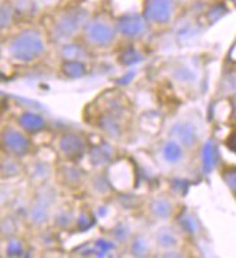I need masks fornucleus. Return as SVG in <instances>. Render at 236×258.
<instances>
[{
	"mask_svg": "<svg viewBox=\"0 0 236 258\" xmlns=\"http://www.w3.org/2000/svg\"><path fill=\"white\" fill-rule=\"evenodd\" d=\"M161 154H163V158L166 160L168 164L177 165L183 161L184 154H186V148L176 140H170L163 145Z\"/></svg>",
	"mask_w": 236,
	"mask_h": 258,
	"instance_id": "dca6fc26",
	"label": "nucleus"
},
{
	"mask_svg": "<svg viewBox=\"0 0 236 258\" xmlns=\"http://www.w3.org/2000/svg\"><path fill=\"white\" fill-rule=\"evenodd\" d=\"M2 148L3 153L16 158H24L32 150V141L29 134L16 126H5L2 129Z\"/></svg>",
	"mask_w": 236,
	"mask_h": 258,
	"instance_id": "0eeeda50",
	"label": "nucleus"
},
{
	"mask_svg": "<svg viewBox=\"0 0 236 258\" xmlns=\"http://www.w3.org/2000/svg\"><path fill=\"white\" fill-rule=\"evenodd\" d=\"M102 103L95 115L96 128H99L107 138L120 140L128 123V100L119 93H107L100 96Z\"/></svg>",
	"mask_w": 236,
	"mask_h": 258,
	"instance_id": "7ed1b4c3",
	"label": "nucleus"
},
{
	"mask_svg": "<svg viewBox=\"0 0 236 258\" xmlns=\"http://www.w3.org/2000/svg\"><path fill=\"white\" fill-rule=\"evenodd\" d=\"M9 2L15 11L16 22L18 21L26 22V21L32 19L38 11V6H39L35 0H9Z\"/></svg>",
	"mask_w": 236,
	"mask_h": 258,
	"instance_id": "4468645a",
	"label": "nucleus"
},
{
	"mask_svg": "<svg viewBox=\"0 0 236 258\" xmlns=\"http://www.w3.org/2000/svg\"><path fill=\"white\" fill-rule=\"evenodd\" d=\"M38 5H42V6H54L58 0H35Z\"/></svg>",
	"mask_w": 236,
	"mask_h": 258,
	"instance_id": "bb28decb",
	"label": "nucleus"
},
{
	"mask_svg": "<svg viewBox=\"0 0 236 258\" xmlns=\"http://www.w3.org/2000/svg\"><path fill=\"white\" fill-rule=\"evenodd\" d=\"M177 2H190V0H177Z\"/></svg>",
	"mask_w": 236,
	"mask_h": 258,
	"instance_id": "cd10ccee",
	"label": "nucleus"
},
{
	"mask_svg": "<svg viewBox=\"0 0 236 258\" xmlns=\"http://www.w3.org/2000/svg\"><path fill=\"white\" fill-rule=\"evenodd\" d=\"M227 102H229V117H227V120L232 125H236V93L230 94L227 97Z\"/></svg>",
	"mask_w": 236,
	"mask_h": 258,
	"instance_id": "393cba45",
	"label": "nucleus"
},
{
	"mask_svg": "<svg viewBox=\"0 0 236 258\" xmlns=\"http://www.w3.org/2000/svg\"><path fill=\"white\" fill-rule=\"evenodd\" d=\"M155 244L161 249L173 251L180 245V234L174 226L163 225L155 232Z\"/></svg>",
	"mask_w": 236,
	"mask_h": 258,
	"instance_id": "f8f14e48",
	"label": "nucleus"
},
{
	"mask_svg": "<svg viewBox=\"0 0 236 258\" xmlns=\"http://www.w3.org/2000/svg\"><path fill=\"white\" fill-rule=\"evenodd\" d=\"M116 26H118L119 36L129 42H138L143 39L148 35L151 28V25L148 24L143 15L136 12H128L118 16Z\"/></svg>",
	"mask_w": 236,
	"mask_h": 258,
	"instance_id": "423d86ee",
	"label": "nucleus"
},
{
	"mask_svg": "<svg viewBox=\"0 0 236 258\" xmlns=\"http://www.w3.org/2000/svg\"><path fill=\"white\" fill-rule=\"evenodd\" d=\"M18 123L29 135L38 134V132H41L42 129L45 128V119L41 116L39 113H35V112H25V113H22L18 119Z\"/></svg>",
	"mask_w": 236,
	"mask_h": 258,
	"instance_id": "2eb2a0df",
	"label": "nucleus"
},
{
	"mask_svg": "<svg viewBox=\"0 0 236 258\" xmlns=\"http://www.w3.org/2000/svg\"><path fill=\"white\" fill-rule=\"evenodd\" d=\"M59 183L64 187L75 190V188L82 187L86 181V173L82 168L77 167V163H68L65 161V164H62L58 170Z\"/></svg>",
	"mask_w": 236,
	"mask_h": 258,
	"instance_id": "9d476101",
	"label": "nucleus"
},
{
	"mask_svg": "<svg viewBox=\"0 0 236 258\" xmlns=\"http://www.w3.org/2000/svg\"><path fill=\"white\" fill-rule=\"evenodd\" d=\"M0 26H2V32H5L6 29H9L15 22V11H13L12 5L9 0H2V12H0Z\"/></svg>",
	"mask_w": 236,
	"mask_h": 258,
	"instance_id": "aec40b11",
	"label": "nucleus"
},
{
	"mask_svg": "<svg viewBox=\"0 0 236 258\" xmlns=\"http://www.w3.org/2000/svg\"><path fill=\"white\" fill-rule=\"evenodd\" d=\"M48 41L44 29L25 26L3 39V51L16 62H34L47 52Z\"/></svg>",
	"mask_w": 236,
	"mask_h": 258,
	"instance_id": "f03ea898",
	"label": "nucleus"
},
{
	"mask_svg": "<svg viewBox=\"0 0 236 258\" xmlns=\"http://www.w3.org/2000/svg\"><path fill=\"white\" fill-rule=\"evenodd\" d=\"M217 93L224 97L236 93V67L224 69L217 84Z\"/></svg>",
	"mask_w": 236,
	"mask_h": 258,
	"instance_id": "f3484780",
	"label": "nucleus"
},
{
	"mask_svg": "<svg viewBox=\"0 0 236 258\" xmlns=\"http://www.w3.org/2000/svg\"><path fill=\"white\" fill-rule=\"evenodd\" d=\"M21 158L12 157L9 154L3 153V161H2V178H13L18 177L22 173V165H21Z\"/></svg>",
	"mask_w": 236,
	"mask_h": 258,
	"instance_id": "a211bd4d",
	"label": "nucleus"
},
{
	"mask_svg": "<svg viewBox=\"0 0 236 258\" xmlns=\"http://www.w3.org/2000/svg\"><path fill=\"white\" fill-rule=\"evenodd\" d=\"M220 178L229 188V191L236 196V165L235 164H224L219 170Z\"/></svg>",
	"mask_w": 236,
	"mask_h": 258,
	"instance_id": "6ab92c4d",
	"label": "nucleus"
},
{
	"mask_svg": "<svg viewBox=\"0 0 236 258\" xmlns=\"http://www.w3.org/2000/svg\"><path fill=\"white\" fill-rule=\"evenodd\" d=\"M57 150L59 155L64 158V161L78 163L87 151V144L83 137H80L78 134L68 132L59 137L57 142Z\"/></svg>",
	"mask_w": 236,
	"mask_h": 258,
	"instance_id": "1a4fd4ad",
	"label": "nucleus"
},
{
	"mask_svg": "<svg viewBox=\"0 0 236 258\" xmlns=\"http://www.w3.org/2000/svg\"><path fill=\"white\" fill-rule=\"evenodd\" d=\"M54 205H55L54 190L47 184H42V187L36 191L35 198H34L32 205H31V209H29L31 222L36 225V226L44 225L49 219V215L52 212Z\"/></svg>",
	"mask_w": 236,
	"mask_h": 258,
	"instance_id": "6e6552de",
	"label": "nucleus"
},
{
	"mask_svg": "<svg viewBox=\"0 0 236 258\" xmlns=\"http://www.w3.org/2000/svg\"><path fill=\"white\" fill-rule=\"evenodd\" d=\"M24 251L22 244L19 241H9V245H8V254L9 255H21Z\"/></svg>",
	"mask_w": 236,
	"mask_h": 258,
	"instance_id": "a878e982",
	"label": "nucleus"
},
{
	"mask_svg": "<svg viewBox=\"0 0 236 258\" xmlns=\"http://www.w3.org/2000/svg\"><path fill=\"white\" fill-rule=\"evenodd\" d=\"M92 158H93V163H95L96 165H102L103 163H109V160H110L109 148L99 147V148H96V150H92Z\"/></svg>",
	"mask_w": 236,
	"mask_h": 258,
	"instance_id": "5701e85b",
	"label": "nucleus"
},
{
	"mask_svg": "<svg viewBox=\"0 0 236 258\" xmlns=\"http://www.w3.org/2000/svg\"><path fill=\"white\" fill-rule=\"evenodd\" d=\"M62 71L67 77L75 79V77H82L86 73L83 61H75V59H67L62 64Z\"/></svg>",
	"mask_w": 236,
	"mask_h": 258,
	"instance_id": "4be33fe9",
	"label": "nucleus"
},
{
	"mask_svg": "<svg viewBox=\"0 0 236 258\" xmlns=\"http://www.w3.org/2000/svg\"><path fill=\"white\" fill-rule=\"evenodd\" d=\"M173 140L178 141L186 150L193 148L199 141V134L196 131V126L190 122H177L171 129Z\"/></svg>",
	"mask_w": 236,
	"mask_h": 258,
	"instance_id": "9b49d317",
	"label": "nucleus"
},
{
	"mask_svg": "<svg viewBox=\"0 0 236 258\" xmlns=\"http://www.w3.org/2000/svg\"><path fill=\"white\" fill-rule=\"evenodd\" d=\"M119 36L116 18L105 9H99L90 13L84 25L80 39L92 49L106 51L113 47Z\"/></svg>",
	"mask_w": 236,
	"mask_h": 258,
	"instance_id": "20e7f679",
	"label": "nucleus"
},
{
	"mask_svg": "<svg viewBox=\"0 0 236 258\" xmlns=\"http://www.w3.org/2000/svg\"><path fill=\"white\" fill-rule=\"evenodd\" d=\"M223 145L229 153L236 155V125H232V129L229 131V134L224 138Z\"/></svg>",
	"mask_w": 236,
	"mask_h": 258,
	"instance_id": "b1692460",
	"label": "nucleus"
},
{
	"mask_svg": "<svg viewBox=\"0 0 236 258\" xmlns=\"http://www.w3.org/2000/svg\"><path fill=\"white\" fill-rule=\"evenodd\" d=\"M177 0H142V15L151 26L164 28L174 21Z\"/></svg>",
	"mask_w": 236,
	"mask_h": 258,
	"instance_id": "39448f33",
	"label": "nucleus"
},
{
	"mask_svg": "<svg viewBox=\"0 0 236 258\" xmlns=\"http://www.w3.org/2000/svg\"><path fill=\"white\" fill-rule=\"evenodd\" d=\"M130 252L135 257H146V255H149V252H151L149 241L145 236H142V235L136 236L132 241V244H130Z\"/></svg>",
	"mask_w": 236,
	"mask_h": 258,
	"instance_id": "412c9836",
	"label": "nucleus"
},
{
	"mask_svg": "<svg viewBox=\"0 0 236 258\" xmlns=\"http://www.w3.org/2000/svg\"><path fill=\"white\" fill-rule=\"evenodd\" d=\"M148 211L155 219L168 221L174 213V203H173V200L168 199L166 196H158V198H153L149 202Z\"/></svg>",
	"mask_w": 236,
	"mask_h": 258,
	"instance_id": "ddd939ff",
	"label": "nucleus"
},
{
	"mask_svg": "<svg viewBox=\"0 0 236 258\" xmlns=\"http://www.w3.org/2000/svg\"><path fill=\"white\" fill-rule=\"evenodd\" d=\"M89 16L90 11H87L80 3L62 5L61 8L52 11L44 22V32L47 34L48 41L62 45L80 38Z\"/></svg>",
	"mask_w": 236,
	"mask_h": 258,
	"instance_id": "f257e3e1",
	"label": "nucleus"
}]
</instances>
